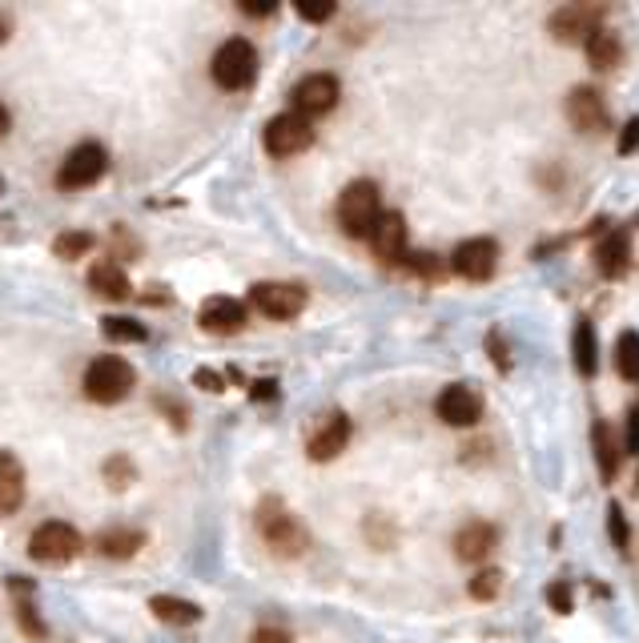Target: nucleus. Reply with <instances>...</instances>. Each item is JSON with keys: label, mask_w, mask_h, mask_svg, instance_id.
Masks as SVG:
<instances>
[{"label": "nucleus", "mask_w": 639, "mask_h": 643, "mask_svg": "<svg viewBox=\"0 0 639 643\" xmlns=\"http://www.w3.org/2000/svg\"><path fill=\"white\" fill-rule=\"evenodd\" d=\"M253 523H258V535L266 539V547H270L273 555H282V560H298V555L310 547V535H306V528L298 523V515H293L282 499L273 495L262 499Z\"/></svg>", "instance_id": "1"}, {"label": "nucleus", "mask_w": 639, "mask_h": 643, "mask_svg": "<svg viewBox=\"0 0 639 643\" xmlns=\"http://www.w3.org/2000/svg\"><path fill=\"white\" fill-rule=\"evenodd\" d=\"M133 382H137V370L129 366L126 359L117 354H97L81 374V386H84V399L97 402V406H117L133 394Z\"/></svg>", "instance_id": "2"}, {"label": "nucleus", "mask_w": 639, "mask_h": 643, "mask_svg": "<svg viewBox=\"0 0 639 643\" xmlns=\"http://www.w3.org/2000/svg\"><path fill=\"white\" fill-rule=\"evenodd\" d=\"M210 77L218 89L226 93H241L258 81V49H253L246 37H230V41L218 44V53L210 61Z\"/></svg>", "instance_id": "3"}, {"label": "nucleus", "mask_w": 639, "mask_h": 643, "mask_svg": "<svg viewBox=\"0 0 639 643\" xmlns=\"http://www.w3.org/2000/svg\"><path fill=\"white\" fill-rule=\"evenodd\" d=\"M382 222V198H378V185L367 178L350 181L342 198H338V225L350 238H370L375 225Z\"/></svg>", "instance_id": "4"}, {"label": "nucleus", "mask_w": 639, "mask_h": 643, "mask_svg": "<svg viewBox=\"0 0 639 643\" xmlns=\"http://www.w3.org/2000/svg\"><path fill=\"white\" fill-rule=\"evenodd\" d=\"M109 173V149L101 141H81L64 153L61 169H57V185L61 190H89Z\"/></svg>", "instance_id": "5"}, {"label": "nucleus", "mask_w": 639, "mask_h": 643, "mask_svg": "<svg viewBox=\"0 0 639 643\" xmlns=\"http://www.w3.org/2000/svg\"><path fill=\"white\" fill-rule=\"evenodd\" d=\"M81 547H84L81 531H77L73 523H61V519L41 523V528L32 531V539H29V555L37 563H49V567H64V563H73L77 555H81Z\"/></svg>", "instance_id": "6"}, {"label": "nucleus", "mask_w": 639, "mask_h": 643, "mask_svg": "<svg viewBox=\"0 0 639 643\" xmlns=\"http://www.w3.org/2000/svg\"><path fill=\"white\" fill-rule=\"evenodd\" d=\"M262 141H266V153H270V158H282V161L298 158V153H306V149L314 145V125H310V117L290 109V113L270 117Z\"/></svg>", "instance_id": "7"}, {"label": "nucleus", "mask_w": 639, "mask_h": 643, "mask_svg": "<svg viewBox=\"0 0 639 643\" xmlns=\"http://www.w3.org/2000/svg\"><path fill=\"white\" fill-rule=\"evenodd\" d=\"M350 434H355V422H350L347 411L318 414V422L310 426V434H306V454H310L314 463H330V459H338V454L347 451Z\"/></svg>", "instance_id": "8"}, {"label": "nucleus", "mask_w": 639, "mask_h": 643, "mask_svg": "<svg viewBox=\"0 0 639 643\" xmlns=\"http://www.w3.org/2000/svg\"><path fill=\"white\" fill-rule=\"evenodd\" d=\"M250 302L258 314L273 318V322H290L306 310V290L293 282H258L250 285Z\"/></svg>", "instance_id": "9"}, {"label": "nucleus", "mask_w": 639, "mask_h": 643, "mask_svg": "<svg viewBox=\"0 0 639 643\" xmlns=\"http://www.w3.org/2000/svg\"><path fill=\"white\" fill-rule=\"evenodd\" d=\"M599 21H603V9H596V4H563L559 12H551V21H547V29H551V37L563 44H583L599 32Z\"/></svg>", "instance_id": "10"}, {"label": "nucleus", "mask_w": 639, "mask_h": 643, "mask_svg": "<svg viewBox=\"0 0 639 643\" xmlns=\"http://www.w3.org/2000/svg\"><path fill=\"white\" fill-rule=\"evenodd\" d=\"M338 97H342V84H338L335 73H310L302 77V81L293 84V113H302V117H322L330 113V109L338 106Z\"/></svg>", "instance_id": "11"}, {"label": "nucleus", "mask_w": 639, "mask_h": 643, "mask_svg": "<svg viewBox=\"0 0 639 643\" xmlns=\"http://www.w3.org/2000/svg\"><path fill=\"white\" fill-rule=\"evenodd\" d=\"M567 121H571V129H579V133H603V129L611 125L603 93L591 89V84L571 89V93H567Z\"/></svg>", "instance_id": "12"}, {"label": "nucleus", "mask_w": 639, "mask_h": 643, "mask_svg": "<svg viewBox=\"0 0 639 643\" xmlns=\"http://www.w3.org/2000/svg\"><path fill=\"white\" fill-rule=\"evenodd\" d=\"M451 265L455 274L467 278V282H487L495 274V265H499V245L491 238H467L462 245H455Z\"/></svg>", "instance_id": "13"}, {"label": "nucleus", "mask_w": 639, "mask_h": 643, "mask_svg": "<svg viewBox=\"0 0 639 643\" xmlns=\"http://www.w3.org/2000/svg\"><path fill=\"white\" fill-rule=\"evenodd\" d=\"M435 414H439L447 426H475V422L482 419V394L475 391V386H467V382H455V386H447V391L435 399Z\"/></svg>", "instance_id": "14"}, {"label": "nucleus", "mask_w": 639, "mask_h": 643, "mask_svg": "<svg viewBox=\"0 0 639 643\" xmlns=\"http://www.w3.org/2000/svg\"><path fill=\"white\" fill-rule=\"evenodd\" d=\"M198 326L206 334H218V338H230V334H241L246 330V307H241L238 298H206L198 310Z\"/></svg>", "instance_id": "15"}, {"label": "nucleus", "mask_w": 639, "mask_h": 643, "mask_svg": "<svg viewBox=\"0 0 639 643\" xmlns=\"http://www.w3.org/2000/svg\"><path fill=\"white\" fill-rule=\"evenodd\" d=\"M370 245H375V253L382 262L399 265L402 258H407V218L395 210L382 213V222H378L375 233H370Z\"/></svg>", "instance_id": "16"}, {"label": "nucleus", "mask_w": 639, "mask_h": 643, "mask_svg": "<svg viewBox=\"0 0 639 643\" xmlns=\"http://www.w3.org/2000/svg\"><path fill=\"white\" fill-rule=\"evenodd\" d=\"M24 503V466L12 451H0V519L17 515Z\"/></svg>", "instance_id": "17"}, {"label": "nucleus", "mask_w": 639, "mask_h": 643, "mask_svg": "<svg viewBox=\"0 0 639 643\" xmlns=\"http://www.w3.org/2000/svg\"><path fill=\"white\" fill-rule=\"evenodd\" d=\"M495 543H499V531H495L491 523H467V528L455 535V555H459L462 563H487Z\"/></svg>", "instance_id": "18"}, {"label": "nucleus", "mask_w": 639, "mask_h": 643, "mask_svg": "<svg viewBox=\"0 0 639 643\" xmlns=\"http://www.w3.org/2000/svg\"><path fill=\"white\" fill-rule=\"evenodd\" d=\"M89 290H97V294L109 298V302H126V298L133 294L126 265L113 262V258H106V262H97L93 270H89Z\"/></svg>", "instance_id": "19"}, {"label": "nucleus", "mask_w": 639, "mask_h": 643, "mask_svg": "<svg viewBox=\"0 0 639 643\" xmlns=\"http://www.w3.org/2000/svg\"><path fill=\"white\" fill-rule=\"evenodd\" d=\"M596 265L603 278H619L631 265V242L628 233H603V242L596 245Z\"/></svg>", "instance_id": "20"}, {"label": "nucleus", "mask_w": 639, "mask_h": 643, "mask_svg": "<svg viewBox=\"0 0 639 643\" xmlns=\"http://www.w3.org/2000/svg\"><path fill=\"white\" fill-rule=\"evenodd\" d=\"M141 547H146V531L137 528H109L97 535V551H101L106 560H133Z\"/></svg>", "instance_id": "21"}, {"label": "nucleus", "mask_w": 639, "mask_h": 643, "mask_svg": "<svg viewBox=\"0 0 639 643\" xmlns=\"http://www.w3.org/2000/svg\"><path fill=\"white\" fill-rule=\"evenodd\" d=\"M149 612L158 615L161 623H169V627H189V623L201 620L198 603L178 600V595H153V600H149Z\"/></svg>", "instance_id": "22"}, {"label": "nucleus", "mask_w": 639, "mask_h": 643, "mask_svg": "<svg viewBox=\"0 0 639 643\" xmlns=\"http://www.w3.org/2000/svg\"><path fill=\"white\" fill-rule=\"evenodd\" d=\"M571 354H576V370L579 374H596L599 366V342H596V326L587 322V318H579L576 322V334H571Z\"/></svg>", "instance_id": "23"}, {"label": "nucleus", "mask_w": 639, "mask_h": 643, "mask_svg": "<svg viewBox=\"0 0 639 643\" xmlns=\"http://www.w3.org/2000/svg\"><path fill=\"white\" fill-rule=\"evenodd\" d=\"M591 443H596V463H599V479L611 483L619 471V451H616V431H611L608 422H596V431H591Z\"/></svg>", "instance_id": "24"}, {"label": "nucleus", "mask_w": 639, "mask_h": 643, "mask_svg": "<svg viewBox=\"0 0 639 643\" xmlns=\"http://www.w3.org/2000/svg\"><path fill=\"white\" fill-rule=\"evenodd\" d=\"M587 61H591V69H616L619 61H623V44H619L616 32L599 29L591 41H587Z\"/></svg>", "instance_id": "25"}, {"label": "nucleus", "mask_w": 639, "mask_h": 643, "mask_svg": "<svg viewBox=\"0 0 639 643\" xmlns=\"http://www.w3.org/2000/svg\"><path fill=\"white\" fill-rule=\"evenodd\" d=\"M89 250H93V233L89 230H64L53 238V253L61 262H77V258H84Z\"/></svg>", "instance_id": "26"}, {"label": "nucleus", "mask_w": 639, "mask_h": 643, "mask_svg": "<svg viewBox=\"0 0 639 643\" xmlns=\"http://www.w3.org/2000/svg\"><path fill=\"white\" fill-rule=\"evenodd\" d=\"M616 370L623 374V379L639 382V334H636V330L619 334V342H616Z\"/></svg>", "instance_id": "27"}, {"label": "nucleus", "mask_w": 639, "mask_h": 643, "mask_svg": "<svg viewBox=\"0 0 639 643\" xmlns=\"http://www.w3.org/2000/svg\"><path fill=\"white\" fill-rule=\"evenodd\" d=\"M101 479L109 483V491H126V486L137 479L133 459H129V454H109L106 466H101Z\"/></svg>", "instance_id": "28"}, {"label": "nucleus", "mask_w": 639, "mask_h": 643, "mask_svg": "<svg viewBox=\"0 0 639 643\" xmlns=\"http://www.w3.org/2000/svg\"><path fill=\"white\" fill-rule=\"evenodd\" d=\"M101 330H106L109 342H146L149 338V330L141 326V322H133V318H117V314L101 318Z\"/></svg>", "instance_id": "29"}, {"label": "nucleus", "mask_w": 639, "mask_h": 643, "mask_svg": "<svg viewBox=\"0 0 639 643\" xmlns=\"http://www.w3.org/2000/svg\"><path fill=\"white\" fill-rule=\"evenodd\" d=\"M471 600H479V603H487V600H495L499 591H503V571H495V567H487V571H479L471 580Z\"/></svg>", "instance_id": "30"}, {"label": "nucleus", "mask_w": 639, "mask_h": 643, "mask_svg": "<svg viewBox=\"0 0 639 643\" xmlns=\"http://www.w3.org/2000/svg\"><path fill=\"white\" fill-rule=\"evenodd\" d=\"M608 535L616 539V547H619V551H628V543H631V528H628V515H623V506H619V503H611V506H608Z\"/></svg>", "instance_id": "31"}, {"label": "nucleus", "mask_w": 639, "mask_h": 643, "mask_svg": "<svg viewBox=\"0 0 639 643\" xmlns=\"http://www.w3.org/2000/svg\"><path fill=\"white\" fill-rule=\"evenodd\" d=\"M547 603H551V607H556L559 615H571V612H576V600H571V587H567L563 580H559V583H551V587H547Z\"/></svg>", "instance_id": "32"}, {"label": "nucleus", "mask_w": 639, "mask_h": 643, "mask_svg": "<svg viewBox=\"0 0 639 643\" xmlns=\"http://www.w3.org/2000/svg\"><path fill=\"white\" fill-rule=\"evenodd\" d=\"M109 242H113V258H121V253H126V262L133 258L137 250H141V245H137V238L126 230V225H113V238H109Z\"/></svg>", "instance_id": "33"}, {"label": "nucleus", "mask_w": 639, "mask_h": 643, "mask_svg": "<svg viewBox=\"0 0 639 643\" xmlns=\"http://www.w3.org/2000/svg\"><path fill=\"white\" fill-rule=\"evenodd\" d=\"M298 17L310 24H322L335 17V4H330V0H322V4H298Z\"/></svg>", "instance_id": "34"}, {"label": "nucleus", "mask_w": 639, "mask_h": 643, "mask_svg": "<svg viewBox=\"0 0 639 643\" xmlns=\"http://www.w3.org/2000/svg\"><path fill=\"white\" fill-rule=\"evenodd\" d=\"M253 643H293V635L278 623H262L258 632H253Z\"/></svg>", "instance_id": "35"}, {"label": "nucleus", "mask_w": 639, "mask_h": 643, "mask_svg": "<svg viewBox=\"0 0 639 643\" xmlns=\"http://www.w3.org/2000/svg\"><path fill=\"white\" fill-rule=\"evenodd\" d=\"M636 149H639V117H631L628 125H623V133H619V153H623V158H631Z\"/></svg>", "instance_id": "36"}, {"label": "nucleus", "mask_w": 639, "mask_h": 643, "mask_svg": "<svg viewBox=\"0 0 639 643\" xmlns=\"http://www.w3.org/2000/svg\"><path fill=\"white\" fill-rule=\"evenodd\" d=\"M193 382H198L201 391H210V394L226 391V379H221L218 370H206V366H201V370H198V374H193Z\"/></svg>", "instance_id": "37"}, {"label": "nucleus", "mask_w": 639, "mask_h": 643, "mask_svg": "<svg viewBox=\"0 0 639 643\" xmlns=\"http://www.w3.org/2000/svg\"><path fill=\"white\" fill-rule=\"evenodd\" d=\"M628 451L639 454V411L628 414Z\"/></svg>", "instance_id": "38"}, {"label": "nucleus", "mask_w": 639, "mask_h": 643, "mask_svg": "<svg viewBox=\"0 0 639 643\" xmlns=\"http://www.w3.org/2000/svg\"><path fill=\"white\" fill-rule=\"evenodd\" d=\"M241 12H246V17H273L278 4H241Z\"/></svg>", "instance_id": "39"}, {"label": "nucleus", "mask_w": 639, "mask_h": 643, "mask_svg": "<svg viewBox=\"0 0 639 643\" xmlns=\"http://www.w3.org/2000/svg\"><path fill=\"white\" fill-rule=\"evenodd\" d=\"M9 129H12V113L0 106V138H9Z\"/></svg>", "instance_id": "40"}, {"label": "nucleus", "mask_w": 639, "mask_h": 643, "mask_svg": "<svg viewBox=\"0 0 639 643\" xmlns=\"http://www.w3.org/2000/svg\"><path fill=\"white\" fill-rule=\"evenodd\" d=\"M9 32H12V17L9 12H0V44L9 41Z\"/></svg>", "instance_id": "41"}, {"label": "nucleus", "mask_w": 639, "mask_h": 643, "mask_svg": "<svg viewBox=\"0 0 639 643\" xmlns=\"http://www.w3.org/2000/svg\"><path fill=\"white\" fill-rule=\"evenodd\" d=\"M258 391H253V399H273V382H253Z\"/></svg>", "instance_id": "42"}, {"label": "nucleus", "mask_w": 639, "mask_h": 643, "mask_svg": "<svg viewBox=\"0 0 639 643\" xmlns=\"http://www.w3.org/2000/svg\"><path fill=\"white\" fill-rule=\"evenodd\" d=\"M0 193H4V181H0Z\"/></svg>", "instance_id": "43"}]
</instances>
